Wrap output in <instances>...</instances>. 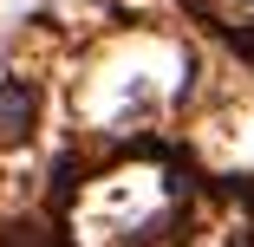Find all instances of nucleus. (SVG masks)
<instances>
[{
    "instance_id": "f257e3e1",
    "label": "nucleus",
    "mask_w": 254,
    "mask_h": 247,
    "mask_svg": "<svg viewBox=\"0 0 254 247\" xmlns=\"http://www.w3.org/2000/svg\"><path fill=\"white\" fill-rule=\"evenodd\" d=\"M26 111H33V98H26L20 85H0V124H7L0 137H20V130H26Z\"/></svg>"
}]
</instances>
